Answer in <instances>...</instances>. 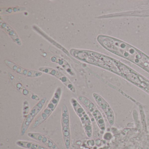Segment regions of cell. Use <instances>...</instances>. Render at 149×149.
<instances>
[{
  "label": "cell",
  "instance_id": "6da1fadb",
  "mask_svg": "<svg viewBox=\"0 0 149 149\" xmlns=\"http://www.w3.org/2000/svg\"><path fill=\"white\" fill-rule=\"evenodd\" d=\"M97 40L101 45L107 49L123 56L149 71V58L144 55L139 54L128 44L103 36H99Z\"/></svg>",
  "mask_w": 149,
  "mask_h": 149
},
{
  "label": "cell",
  "instance_id": "7a4b0ae2",
  "mask_svg": "<svg viewBox=\"0 0 149 149\" xmlns=\"http://www.w3.org/2000/svg\"><path fill=\"white\" fill-rule=\"evenodd\" d=\"M62 90L60 87H57L47 107L43 110L40 116L35 120L32 125L33 129L37 128L44 123L54 111L61 97Z\"/></svg>",
  "mask_w": 149,
  "mask_h": 149
},
{
  "label": "cell",
  "instance_id": "3957f363",
  "mask_svg": "<svg viewBox=\"0 0 149 149\" xmlns=\"http://www.w3.org/2000/svg\"><path fill=\"white\" fill-rule=\"evenodd\" d=\"M70 102L76 114L80 118L85 134L88 137H91L92 134V123L88 114L75 98L72 97L70 99Z\"/></svg>",
  "mask_w": 149,
  "mask_h": 149
},
{
  "label": "cell",
  "instance_id": "277c9868",
  "mask_svg": "<svg viewBox=\"0 0 149 149\" xmlns=\"http://www.w3.org/2000/svg\"><path fill=\"white\" fill-rule=\"evenodd\" d=\"M61 124L64 145L66 148L69 149L71 144L70 118L68 109L67 105L64 104L63 105L62 108Z\"/></svg>",
  "mask_w": 149,
  "mask_h": 149
},
{
  "label": "cell",
  "instance_id": "5b68a950",
  "mask_svg": "<svg viewBox=\"0 0 149 149\" xmlns=\"http://www.w3.org/2000/svg\"><path fill=\"white\" fill-rule=\"evenodd\" d=\"M78 99L95 118L99 128L102 130H104L105 124L103 118L96 105L89 99L84 96H79Z\"/></svg>",
  "mask_w": 149,
  "mask_h": 149
},
{
  "label": "cell",
  "instance_id": "8992f818",
  "mask_svg": "<svg viewBox=\"0 0 149 149\" xmlns=\"http://www.w3.org/2000/svg\"><path fill=\"white\" fill-rule=\"evenodd\" d=\"M47 100L46 97H43L37 102L29 111L22 123L20 130V134L21 136H23L26 132L36 117L44 107Z\"/></svg>",
  "mask_w": 149,
  "mask_h": 149
},
{
  "label": "cell",
  "instance_id": "52a82bcc",
  "mask_svg": "<svg viewBox=\"0 0 149 149\" xmlns=\"http://www.w3.org/2000/svg\"><path fill=\"white\" fill-rule=\"evenodd\" d=\"M39 70L40 72H43L54 77L60 80L70 91H72L73 93H75L76 92L75 88L72 83L70 81L68 77L61 71L56 69L49 68V67H41Z\"/></svg>",
  "mask_w": 149,
  "mask_h": 149
},
{
  "label": "cell",
  "instance_id": "ba28073f",
  "mask_svg": "<svg viewBox=\"0 0 149 149\" xmlns=\"http://www.w3.org/2000/svg\"><path fill=\"white\" fill-rule=\"evenodd\" d=\"M5 62L7 66L13 71L24 76L34 78L39 77L42 75V72L40 71L25 68L9 60H5Z\"/></svg>",
  "mask_w": 149,
  "mask_h": 149
},
{
  "label": "cell",
  "instance_id": "9c48e42d",
  "mask_svg": "<svg viewBox=\"0 0 149 149\" xmlns=\"http://www.w3.org/2000/svg\"><path fill=\"white\" fill-rule=\"evenodd\" d=\"M93 96L97 104L104 112L109 124L113 125L115 122L114 114L109 104L102 97L96 93H93Z\"/></svg>",
  "mask_w": 149,
  "mask_h": 149
},
{
  "label": "cell",
  "instance_id": "30bf717a",
  "mask_svg": "<svg viewBox=\"0 0 149 149\" xmlns=\"http://www.w3.org/2000/svg\"><path fill=\"white\" fill-rule=\"evenodd\" d=\"M28 136L31 138L42 143L50 149H59L55 143L44 134L38 132H29Z\"/></svg>",
  "mask_w": 149,
  "mask_h": 149
},
{
  "label": "cell",
  "instance_id": "8fae6325",
  "mask_svg": "<svg viewBox=\"0 0 149 149\" xmlns=\"http://www.w3.org/2000/svg\"><path fill=\"white\" fill-rule=\"evenodd\" d=\"M1 29H2L14 41L17 43V45L21 46V41L14 29H13L11 26L5 22L3 21L2 20H1Z\"/></svg>",
  "mask_w": 149,
  "mask_h": 149
},
{
  "label": "cell",
  "instance_id": "7c38bea8",
  "mask_svg": "<svg viewBox=\"0 0 149 149\" xmlns=\"http://www.w3.org/2000/svg\"><path fill=\"white\" fill-rule=\"evenodd\" d=\"M50 59L53 62L56 63L61 66L69 74L72 76L74 75V72L72 71V69L70 68L69 64L64 59L56 56H52L50 57Z\"/></svg>",
  "mask_w": 149,
  "mask_h": 149
},
{
  "label": "cell",
  "instance_id": "4fadbf2b",
  "mask_svg": "<svg viewBox=\"0 0 149 149\" xmlns=\"http://www.w3.org/2000/svg\"><path fill=\"white\" fill-rule=\"evenodd\" d=\"M18 146L27 149H48L43 146L30 141L19 140L16 142Z\"/></svg>",
  "mask_w": 149,
  "mask_h": 149
}]
</instances>
